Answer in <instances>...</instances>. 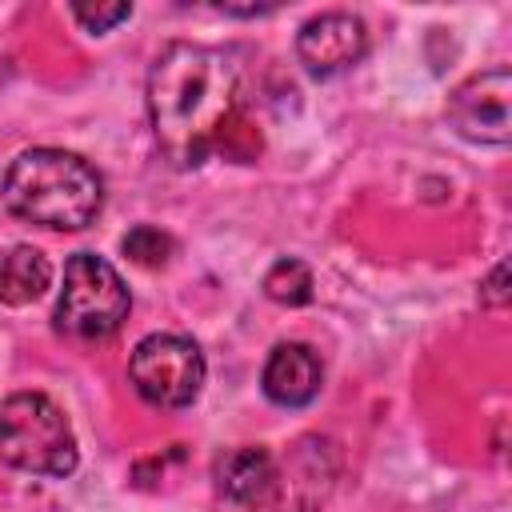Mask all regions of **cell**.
Wrapping results in <instances>:
<instances>
[{"label": "cell", "mask_w": 512, "mask_h": 512, "mask_svg": "<svg viewBox=\"0 0 512 512\" xmlns=\"http://www.w3.org/2000/svg\"><path fill=\"white\" fill-rule=\"evenodd\" d=\"M148 120L176 168H200L208 156L252 164L264 152V128L248 52L172 40L148 72Z\"/></svg>", "instance_id": "cell-1"}, {"label": "cell", "mask_w": 512, "mask_h": 512, "mask_svg": "<svg viewBox=\"0 0 512 512\" xmlns=\"http://www.w3.org/2000/svg\"><path fill=\"white\" fill-rule=\"evenodd\" d=\"M0 196L4 208L28 224L52 232H80L96 220L104 204V180L76 152L28 148L8 164Z\"/></svg>", "instance_id": "cell-2"}, {"label": "cell", "mask_w": 512, "mask_h": 512, "mask_svg": "<svg viewBox=\"0 0 512 512\" xmlns=\"http://www.w3.org/2000/svg\"><path fill=\"white\" fill-rule=\"evenodd\" d=\"M0 460L32 476H72L80 448L68 416L44 392H12L0 404Z\"/></svg>", "instance_id": "cell-3"}, {"label": "cell", "mask_w": 512, "mask_h": 512, "mask_svg": "<svg viewBox=\"0 0 512 512\" xmlns=\"http://www.w3.org/2000/svg\"><path fill=\"white\" fill-rule=\"evenodd\" d=\"M132 296L120 280V272L96 256V252H76L64 264V284L56 296V328L64 336L76 340H108L112 332H120V324L128 320Z\"/></svg>", "instance_id": "cell-4"}, {"label": "cell", "mask_w": 512, "mask_h": 512, "mask_svg": "<svg viewBox=\"0 0 512 512\" xmlns=\"http://www.w3.org/2000/svg\"><path fill=\"white\" fill-rule=\"evenodd\" d=\"M128 380L152 408H188L204 388V352L180 332H152L132 348Z\"/></svg>", "instance_id": "cell-5"}, {"label": "cell", "mask_w": 512, "mask_h": 512, "mask_svg": "<svg viewBox=\"0 0 512 512\" xmlns=\"http://www.w3.org/2000/svg\"><path fill=\"white\" fill-rule=\"evenodd\" d=\"M336 480V448L320 436L296 440L288 460L272 468L268 488L252 500V512H316Z\"/></svg>", "instance_id": "cell-6"}, {"label": "cell", "mask_w": 512, "mask_h": 512, "mask_svg": "<svg viewBox=\"0 0 512 512\" xmlns=\"http://www.w3.org/2000/svg\"><path fill=\"white\" fill-rule=\"evenodd\" d=\"M448 120L464 140L508 144L512 136V72L504 64L468 76L448 96Z\"/></svg>", "instance_id": "cell-7"}, {"label": "cell", "mask_w": 512, "mask_h": 512, "mask_svg": "<svg viewBox=\"0 0 512 512\" xmlns=\"http://www.w3.org/2000/svg\"><path fill=\"white\" fill-rule=\"evenodd\" d=\"M368 52V28L352 12H320L300 24L296 32V60L308 76L328 80L360 64Z\"/></svg>", "instance_id": "cell-8"}, {"label": "cell", "mask_w": 512, "mask_h": 512, "mask_svg": "<svg viewBox=\"0 0 512 512\" xmlns=\"http://www.w3.org/2000/svg\"><path fill=\"white\" fill-rule=\"evenodd\" d=\"M264 396L280 408H304L324 384V364L308 344H276L264 364Z\"/></svg>", "instance_id": "cell-9"}, {"label": "cell", "mask_w": 512, "mask_h": 512, "mask_svg": "<svg viewBox=\"0 0 512 512\" xmlns=\"http://www.w3.org/2000/svg\"><path fill=\"white\" fill-rule=\"evenodd\" d=\"M272 468H276V460H272V452H268L264 444L228 448L224 456H216V468H212L216 492H220L224 500H232V504H252V500L268 488Z\"/></svg>", "instance_id": "cell-10"}, {"label": "cell", "mask_w": 512, "mask_h": 512, "mask_svg": "<svg viewBox=\"0 0 512 512\" xmlns=\"http://www.w3.org/2000/svg\"><path fill=\"white\" fill-rule=\"evenodd\" d=\"M52 284V264L32 244H4L0 248V304L24 308L40 300Z\"/></svg>", "instance_id": "cell-11"}, {"label": "cell", "mask_w": 512, "mask_h": 512, "mask_svg": "<svg viewBox=\"0 0 512 512\" xmlns=\"http://www.w3.org/2000/svg\"><path fill=\"white\" fill-rule=\"evenodd\" d=\"M264 296L276 300V304H284V308L308 304V300H312V272H308V264L296 260V256L276 260V264L264 272Z\"/></svg>", "instance_id": "cell-12"}, {"label": "cell", "mask_w": 512, "mask_h": 512, "mask_svg": "<svg viewBox=\"0 0 512 512\" xmlns=\"http://www.w3.org/2000/svg\"><path fill=\"white\" fill-rule=\"evenodd\" d=\"M120 248H124V256H128L132 264H140V268H164L168 256H172V248H176V240H172L168 232H160L156 224H136V228L120 240Z\"/></svg>", "instance_id": "cell-13"}, {"label": "cell", "mask_w": 512, "mask_h": 512, "mask_svg": "<svg viewBox=\"0 0 512 512\" xmlns=\"http://www.w3.org/2000/svg\"><path fill=\"white\" fill-rule=\"evenodd\" d=\"M72 16L88 28V32H108L120 20L132 16V4H72Z\"/></svg>", "instance_id": "cell-14"}, {"label": "cell", "mask_w": 512, "mask_h": 512, "mask_svg": "<svg viewBox=\"0 0 512 512\" xmlns=\"http://www.w3.org/2000/svg\"><path fill=\"white\" fill-rule=\"evenodd\" d=\"M480 304L484 308H504L508 304V260H500L488 272V280L480 284Z\"/></svg>", "instance_id": "cell-15"}, {"label": "cell", "mask_w": 512, "mask_h": 512, "mask_svg": "<svg viewBox=\"0 0 512 512\" xmlns=\"http://www.w3.org/2000/svg\"><path fill=\"white\" fill-rule=\"evenodd\" d=\"M216 12H224V16H268V12H276V4H216Z\"/></svg>", "instance_id": "cell-16"}]
</instances>
